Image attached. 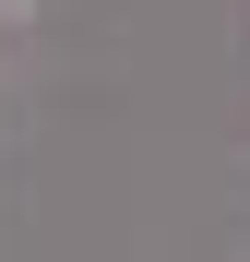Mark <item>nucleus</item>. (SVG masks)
I'll return each instance as SVG.
<instances>
[]
</instances>
